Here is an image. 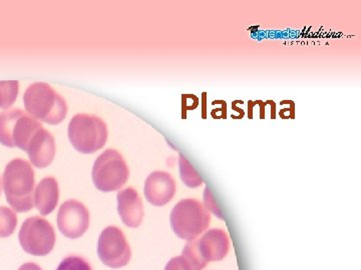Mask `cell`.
<instances>
[{
	"label": "cell",
	"mask_w": 361,
	"mask_h": 270,
	"mask_svg": "<svg viewBox=\"0 0 361 270\" xmlns=\"http://www.w3.org/2000/svg\"><path fill=\"white\" fill-rule=\"evenodd\" d=\"M35 182V172L27 161L16 158L6 165L2 184L6 201L16 212L32 210Z\"/></svg>",
	"instance_id": "cell-1"
},
{
	"label": "cell",
	"mask_w": 361,
	"mask_h": 270,
	"mask_svg": "<svg viewBox=\"0 0 361 270\" xmlns=\"http://www.w3.org/2000/svg\"><path fill=\"white\" fill-rule=\"evenodd\" d=\"M26 112L35 120L56 125L65 120L68 104L51 85L44 82L30 84L23 96Z\"/></svg>",
	"instance_id": "cell-2"
},
{
	"label": "cell",
	"mask_w": 361,
	"mask_h": 270,
	"mask_svg": "<svg viewBox=\"0 0 361 270\" xmlns=\"http://www.w3.org/2000/svg\"><path fill=\"white\" fill-rule=\"evenodd\" d=\"M210 212L195 198L179 201L171 212V226L176 236L188 241L196 240L210 226Z\"/></svg>",
	"instance_id": "cell-3"
},
{
	"label": "cell",
	"mask_w": 361,
	"mask_h": 270,
	"mask_svg": "<svg viewBox=\"0 0 361 270\" xmlns=\"http://www.w3.org/2000/svg\"><path fill=\"white\" fill-rule=\"evenodd\" d=\"M68 139L78 153L92 155L103 148L108 141V127L102 118L80 113L71 118Z\"/></svg>",
	"instance_id": "cell-4"
},
{
	"label": "cell",
	"mask_w": 361,
	"mask_h": 270,
	"mask_svg": "<svg viewBox=\"0 0 361 270\" xmlns=\"http://www.w3.org/2000/svg\"><path fill=\"white\" fill-rule=\"evenodd\" d=\"M42 127V123L20 108L4 110L0 113V143L25 151L33 134Z\"/></svg>",
	"instance_id": "cell-5"
},
{
	"label": "cell",
	"mask_w": 361,
	"mask_h": 270,
	"mask_svg": "<svg viewBox=\"0 0 361 270\" xmlns=\"http://www.w3.org/2000/svg\"><path fill=\"white\" fill-rule=\"evenodd\" d=\"M130 170L123 155L115 149H106L94 161L92 181L104 193L118 191L129 179Z\"/></svg>",
	"instance_id": "cell-6"
},
{
	"label": "cell",
	"mask_w": 361,
	"mask_h": 270,
	"mask_svg": "<svg viewBox=\"0 0 361 270\" xmlns=\"http://www.w3.org/2000/svg\"><path fill=\"white\" fill-rule=\"evenodd\" d=\"M18 238L23 250L35 257H45L51 253L56 240L52 225L47 220L37 217L25 220Z\"/></svg>",
	"instance_id": "cell-7"
},
{
	"label": "cell",
	"mask_w": 361,
	"mask_h": 270,
	"mask_svg": "<svg viewBox=\"0 0 361 270\" xmlns=\"http://www.w3.org/2000/svg\"><path fill=\"white\" fill-rule=\"evenodd\" d=\"M99 259L111 269H121L129 264L132 250L122 229L109 226L102 231L97 243Z\"/></svg>",
	"instance_id": "cell-8"
},
{
	"label": "cell",
	"mask_w": 361,
	"mask_h": 270,
	"mask_svg": "<svg viewBox=\"0 0 361 270\" xmlns=\"http://www.w3.org/2000/svg\"><path fill=\"white\" fill-rule=\"evenodd\" d=\"M90 212L82 202L66 201L59 207L58 226L66 238L75 239L84 236L90 226Z\"/></svg>",
	"instance_id": "cell-9"
},
{
	"label": "cell",
	"mask_w": 361,
	"mask_h": 270,
	"mask_svg": "<svg viewBox=\"0 0 361 270\" xmlns=\"http://www.w3.org/2000/svg\"><path fill=\"white\" fill-rule=\"evenodd\" d=\"M177 191L175 179L166 172H154L145 182L144 193L154 206H164L173 200Z\"/></svg>",
	"instance_id": "cell-10"
},
{
	"label": "cell",
	"mask_w": 361,
	"mask_h": 270,
	"mask_svg": "<svg viewBox=\"0 0 361 270\" xmlns=\"http://www.w3.org/2000/svg\"><path fill=\"white\" fill-rule=\"evenodd\" d=\"M28 158L33 167L45 168L49 167L56 155V141L49 130L39 129L33 134L27 148Z\"/></svg>",
	"instance_id": "cell-11"
},
{
	"label": "cell",
	"mask_w": 361,
	"mask_h": 270,
	"mask_svg": "<svg viewBox=\"0 0 361 270\" xmlns=\"http://www.w3.org/2000/svg\"><path fill=\"white\" fill-rule=\"evenodd\" d=\"M118 212L123 224L130 229H137L144 219V205L139 193L133 187H127L118 191Z\"/></svg>",
	"instance_id": "cell-12"
},
{
	"label": "cell",
	"mask_w": 361,
	"mask_h": 270,
	"mask_svg": "<svg viewBox=\"0 0 361 270\" xmlns=\"http://www.w3.org/2000/svg\"><path fill=\"white\" fill-rule=\"evenodd\" d=\"M197 243L202 257L207 262H221L227 257L230 250L229 236L222 229H209Z\"/></svg>",
	"instance_id": "cell-13"
},
{
	"label": "cell",
	"mask_w": 361,
	"mask_h": 270,
	"mask_svg": "<svg viewBox=\"0 0 361 270\" xmlns=\"http://www.w3.org/2000/svg\"><path fill=\"white\" fill-rule=\"evenodd\" d=\"M59 198V189L58 181L54 177H44L40 180L35 191V207L42 215L51 214L56 205Z\"/></svg>",
	"instance_id": "cell-14"
},
{
	"label": "cell",
	"mask_w": 361,
	"mask_h": 270,
	"mask_svg": "<svg viewBox=\"0 0 361 270\" xmlns=\"http://www.w3.org/2000/svg\"><path fill=\"white\" fill-rule=\"evenodd\" d=\"M180 257L184 259L189 270H203L208 264V262L202 257L197 239L193 241H188L187 245L183 248Z\"/></svg>",
	"instance_id": "cell-15"
},
{
	"label": "cell",
	"mask_w": 361,
	"mask_h": 270,
	"mask_svg": "<svg viewBox=\"0 0 361 270\" xmlns=\"http://www.w3.org/2000/svg\"><path fill=\"white\" fill-rule=\"evenodd\" d=\"M20 84L18 80H2L0 82V108L9 110L18 96Z\"/></svg>",
	"instance_id": "cell-16"
},
{
	"label": "cell",
	"mask_w": 361,
	"mask_h": 270,
	"mask_svg": "<svg viewBox=\"0 0 361 270\" xmlns=\"http://www.w3.org/2000/svg\"><path fill=\"white\" fill-rule=\"evenodd\" d=\"M179 167L180 179L184 182L185 186L191 187V188H197L203 184V179H201L200 175L192 167L187 158L182 155H180Z\"/></svg>",
	"instance_id": "cell-17"
},
{
	"label": "cell",
	"mask_w": 361,
	"mask_h": 270,
	"mask_svg": "<svg viewBox=\"0 0 361 270\" xmlns=\"http://www.w3.org/2000/svg\"><path fill=\"white\" fill-rule=\"evenodd\" d=\"M18 214L11 208L0 206V238H8L18 226Z\"/></svg>",
	"instance_id": "cell-18"
},
{
	"label": "cell",
	"mask_w": 361,
	"mask_h": 270,
	"mask_svg": "<svg viewBox=\"0 0 361 270\" xmlns=\"http://www.w3.org/2000/svg\"><path fill=\"white\" fill-rule=\"evenodd\" d=\"M56 270H92V265L84 257L70 255L61 260Z\"/></svg>",
	"instance_id": "cell-19"
},
{
	"label": "cell",
	"mask_w": 361,
	"mask_h": 270,
	"mask_svg": "<svg viewBox=\"0 0 361 270\" xmlns=\"http://www.w3.org/2000/svg\"><path fill=\"white\" fill-rule=\"evenodd\" d=\"M204 206L209 212H212L214 215L223 219L222 212L219 210L217 202H216L215 198H214L212 191L206 187L205 193H204Z\"/></svg>",
	"instance_id": "cell-20"
},
{
	"label": "cell",
	"mask_w": 361,
	"mask_h": 270,
	"mask_svg": "<svg viewBox=\"0 0 361 270\" xmlns=\"http://www.w3.org/2000/svg\"><path fill=\"white\" fill-rule=\"evenodd\" d=\"M18 270H42L40 269L39 265L33 264V262H27V264H25L21 265L20 269Z\"/></svg>",
	"instance_id": "cell-21"
},
{
	"label": "cell",
	"mask_w": 361,
	"mask_h": 270,
	"mask_svg": "<svg viewBox=\"0 0 361 270\" xmlns=\"http://www.w3.org/2000/svg\"><path fill=\"white\" fill-rule=\"evenodd\" d=\"M1 179H0V195H1Z\"/></svg>",
	"instance_id": "cell-22"
}]
</instances>
